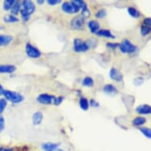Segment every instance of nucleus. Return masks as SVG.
<instances>
[{"label": "nucleus", "instance_id": "obj_14", "mask_svg": "<svg viewBox=\"0 0 151 151\" xmlns=\"http://www.w3.org/2000/svg\"><path fill=\"white\" fill-rule=\"evenodd\" d=\"M60 147V144L55 142H45L42 144L41 148L44 151H58Z\"/></svg>", "mask_w": 151, "mask_h": 151}, {"label": "nucleus", "instance_id": "obj_37", "mask_svg": "<svg viewBox=\"0 0 151 151\" xmlns=\"http://www.w3.org/2000/svg\"><path fill=\"white\" fill-rule=\"evenodd\" d=\"M142 23H143L144 25H146V26H149V27L151 28V17L144 18L143 21H142Z\"/></svg>", "mask_w": 151, "mask_h": 151}, {"label": "nucleus", "instance_id": "obj_26", "mask_svg": "<svg viewBox=\"0 0 151 151\" xmlns=\"http://www.w3.org/2000/svg\"><path fill=\"white\" fill-rule=\"evenodd\" d=\"M15 0H6L3 3V9L6 10V11H9V10H11L14 3Z\"/></svg>", "mask_w": 151, "mask_h": 151}, {"label": "nucleus", "instance_id": "obj_34", "mask_svg": "<svg viewBox=\"0 0 151 151\" xmlns=\"http://www.w3.org/2000/svg\"><path fill=\"white\" fill-rule=\"evenodd\" d=\"M4 128H5V119L3 116L0 114V132H2Z\"/></svg>", "mask_w": 151, "mask_h": 151}, {"label": "nucleus", "instance_id": "obj_25", "mask_svg": "<svg viewBox=\"0 0 151 151\" xmlns=\"http://www.w3.org/2000/svg\"><path fill=\"white\" fill-rule=\"evenodd\" d=\"M139 131H141L142 134L145 137H146L147 139H151V128L143 127H140Z\"/></svg>", "mask_w": 151, "mask_h": 151}, {"label": "nucleus", "instance_id": "obj_18", "mask_svg": "<svg viewBox=\"0 0 151 151\" xmlns=\"http://www.w3.org/2000/svg\"><path fill=\"white\" fill-rule=\"evenodd\" d=\"M79 104L80 109L83 110V111H88L89 109V101L87 99L86 97H81L79 99Z\"/></svg>", "mask_w": 151, "mask_h": 151}, {"label": "nucleus", "instance_id": "obj_36", "mask_svg": "<svg viewBox=\"0 0 151 151\" xmlns=\"http://www.w3.org/2000/svg\"><path fill=\"white\" fill-rule=\"evenodd\" d=\"M61 3V1L60 0H47V3L49 6H56L58 5L59 3Z\"/></svg>", "mask_w": 151, "mask_h": 151}, {"label": "nucleus", "instance_id": "obj_4", "mask_svg": "<svg viewBox=\"0 0 151 151\" xmlns=\"http://www.w3.org/2000/svg\"><path fill=\"white\" fill-rule=\"evenodd\" d=\"M90 48L87 41H84L80 38H74L73 41V49L75 52H86Z\"/></svg>", "mask_w": 151, "mask_h": 151}, {"label": "nucleus", "instance_id": "obj_41", "mask_svg": "<svg viewBox=\"0 0 151 151\" xmlns=\"http://www.w3.org/2000/svg\"><path fill=\"white\" fill-rule=\"evenodd\" d=\"M58 151H64V150H60V149H59V150H58Z\"/></svg>", "mask_w": 151, "mask_h": 151}, {"label": "nucleus", "instance_id": "obj_10", "mask_svg": "<svg viewBox=\"0 0 151 151\" xmlns=\"http://www.w3.org/2000/svg\"><path fill=\"white\" fill-rule=\"evenodd\" d=\"M87 27L90 32L93 34H97V32L101 29V25L97 20H90L87 22Z\"/></svg>", "mask_w": 151, "mask_h": 151}, {"label": "nucleus", "instance_id": "obj_29", "mask_svg": "<svg viewBox=\"0 0 151 151\" xmlns=\"http://www.w3.org/2000/svg\"><path fill=\"white\" fill-rule=\"evenodd\" d=\"M20 14H21V17H22V20L23 22H27L28 21H29L31 15L29 14L28 13H26L25 11H24L23 10H21Z\"/></svg>", "mask_w": 151, "mask_h": 151}, {"label": "nucleus", "instance_id": "obj_13", "mask_svg": "<svg viewBox=\"0 0 151 151\" xmlns=\"http://www.w3.org/2000/svg\"><path fill=\"white\" fill-rule=\"evenodd\" d=\"M135 111L139 115L151 114V106L149 104H141L135 109Z\"/></svg>", "mask_w": 151, "mask_h": 151}, {"label": "nucleus", "instance_id": "obj_28", "mask_svg": "<svg viewBox=\"0 0 151 151\" xmlns=\"http://www.w3.org/2000/svg\"><path fill=\"white\" fill-rule=\"evenodd\" d=\"M80 11H81V15L84 17L85 19H86V18H89V17H90V15H91L90 10H89V9L88 8V6H86V7L82 8Z\"/></svg>", "mask_w": 151, "mask_h": 151}, {"label": "nucleus", "instance_id": "obj_38", "mask_svg": "<svg viewBox=\"0 0 151 151\" xmlns=\"http://www.w3.org/2000/svg\"><path fill=\"white\" fill-rule=\"evenodd\" d=\"M45 3V0H37V4H38V5H40V6H42Z\"/></svg>", "mask_w": 151, "mask_h": 151}, {"label": "nucleus", "instance_id": "obj_5", "mask_svg": "<svg viewBox=\"0 0 151 151\" xmlns=\"http://www.w3.org/2000/svg\"><path fill=\"white\" fill-rule=\"evenodd\" d=\"M86 22V19L81 14L74 16L70 22V25L72 29L74 30H82L83 29Z\"/></svg>", "mask_w": 151, "mask_h": 151}, {"label": "nucleus", "instance_id": "obj_8", "mask_svg": "<svg viewBox=\"0 0 151 151\" xmlns=\"http://www.w3.org/2000/svg\"><path fill=\"white\" fill-rule=\"evenodd\" d=\"M22 3V10L28 13L29 15L33 14L36 11V5L35 3L30 0H23Z\"/></svg>", "mask_w": 151, "mask_h": 151}, {"label": "nucleus", "instance_id": "obj_39", "mask_svg": "<svg viewBox=\"0 0 151 151\" xmlns=\"http://www.w3.org/2000/svg\"><path fill=\"white\" fill-rule=\"evenodd\" d=\"M3 151H14L12 148H6V149H4Z\"/></svg>", "mask_w": 151, "mask_h": 151}, {"label": "nucleus", "instance_id": "obj_21", "mask_svg": "<svg viewBox=\"0 0 151 151\" xmlns=\"http://www.w3.org/2000/svg\"><path fill=\"white\" fill-rule=\"evenodd\" d=\"M127 12H128L129 15L131 17H134V18H139L141 16L140 11L137 10L136 8L132 7V6H130V7L127 8Z\"/></svg>", "mask_w": 151, "mask_h": 151}, {"label": "nucleus", "instance_id": "obj_7", "mask_svg": "<svg viewBox=\"0 0 151 151\" xmlns=\"http://www.w3.org/2000/svg\"><path fill=\"white\" fill-rule=\"evenodd\" d=\"M55 97L54 95H51L48 93H41L38 95L37 97V101L41 104L45 105H50V104H54Z\"/></svg>", "mask_w": 151, "mask_h": 151}, {"label": "nucleus", "instance_id": "obj_20", "mask_svg": "<svg viewBox=\"0 0 151 151\" xmlns=\"http://www.w3.org/2000/svg\"><path fill=\"white\" fill-rule=\"evenodd\" d=\"M146 118H144L143 116H137L132 120V124H133L134 127H139L142 126L143 124H146Z\"/></svg>", "mask_w": 151, "mask_h": 151}, {"label": "nucleus", "instance_id": "obj_30", "mask_svg": "<svg viewBox=\"0 0 151 151\" xmlns=\"http://www.w3.org/2000/svg\"><path fill=\"white\" fill-rule=\"evenodd\" d=\"M6 106H7V101L5 98H1L0 99V114H2V112H3Z\"/></svg>", "mask_w": 151, "mask_h": 151}, {"label": "nucleus", "instance_id": "obj_40", "mask_svg": "<svg viewBox=\"0 0 151 151\" xmlns=\"http://www.w3.org/2000/svg\"><path fill=\"white\" fill-rule=\"evenodd\" d=\"M3 150H4L3 148H0V151H3Z\"/></svg>", "mask_w": 151, "mask_h": 151}, {"label": "nucleus", "instance_id": "obj_19", "mask_svg": "<svg viewBox=\"0 0 151 151\" xmlns=\"http://www.w3.org/2000/svg\"><path fill=\"white\" fill-rule=\"evenodd\" d=\"M21 10H22V3L19 1H15L10 10V12H11V14L17 16L18 14H20Z\"/></svg>", "mask_w": 151, "mask_h": 151}, {"label": "nucleus", "instance_id": "obj_35", "mask_svg": "<svg viewBox=\"0 0 151 151\" xmlns=\"http://www.w3.org/2000/svg\"><path fill=\"white\" fill-rule=\"evenodd\" d=\"M144 82V78H142V77H138L136 78L135 79H134V85L136 86H140V85L142 83V82Z\"/></svg>", "mask_w": 151, "mask_h": 151}, {"label": "nucleus", "instance_id": "obj_33", "mask_svg": "<svg viewBox=\"0 0 151 151\" xmlns=\"http://www.w3.org/2000/svg\"><path fill=\"white\" fill-rule=\"evenodd\" d=\"M89 106L93 107V108H98L100 106L99 102L96 101L95 99H90L89 101Z\"/></svg>", "mask_w": 151, "mask_h": 151}, {"label": "nucleus", "instance_id": "obj_1", "mask_svg": "<svg viewBox=\"0 0 151 151\" xmlns=\"http://www.w3.org/2000/svg\"><path fill=\"white\" fill-rule=\"evenodd\" d=\"M3 95L6 101H10L13 104H19L24 101V97L17 92L11 91V90H4Z\"/></svg>", "mask_w": 151, "mask_h": 151}, {"label": "nucleus", "instance_id": "obj_31", "mask_svg": "<svg viewBox=\"0 0 151 151\" xmlns=\"http://www.w3.org/2000/svg\"><path fill=\"white\" fill-rule=\"evenodd\" d=\"M119 43H112V42H109L106 44V47L108 48L111 50H115L119 47Z\"/></svg>", "mask_w": 151, "mask_h": 151}, {"label": "nucleus", "instance_id": "obj_15", "mask_svg": "<svg viewBox=\"0 0 151 151\" xmlns=\"http://www.w3.org/2000/svg\"><path fill=\"white\" fill-rule=\"evenodd\" d=\"M97 36L101 37H104L107 39H111L113 40L116 38V36L114 34H112V32H111V30L106 29H101L97 32Z\"/></svg>", "mask_w": 151, "mask_h": 151}, {"label": "nucleus", "instance_id": "obj_2", "mask_svg": "<svg viewBox=\"0 0 151 151\" xmlns=\"http://www.w3.org/2000/svg\"><path fill=\"white\" fill-rule=\"evenodd\" d=\"M61 9L65 14H76L81 10L79 6L74 3V1L63 3L61 5Z\"/></svg>", "mask_w": 151, "mask_h": 151}, {"label": "nucleus", "instance_id": "obj_27", "mask_svg": "<svg viewBox=\"0 0 151 151\" xmlns=\"http://www.w3.org/2000/svg\"><path fill=\"white\" fill-rule=\"evenodd\" d=\"M140 32L142 37H146L147 35H149L151 32V28L146 25H142L140 28Z\"/></svg>", "mask_w": 151, "mask_h": 151}, {"label": "nucleus", "instance_id": "obj_11", "mask_svg": "<svg viewBox=\"0 0 151 151\" xmlns=\"http://www.w3.org/2000/svg\"><path fill=\"white\" fill-rule=\"evenodd\" d=\"M103 92L109 96H115L118 93V89L114 85L106 84L103 87Z\"/></svg>", "mask_w": 151, "mask_h": 151}, {"label": "nucleus", "instance_id": "obj_6", "mask_svg": "<svg viewBox=\"0 0 151 151\" xmlns=\"http://www.w3.org/2000/svg\"><path fill=\"white\" fill-rule=\"evenodd\" d=\"M25 52L31 59H39L41 56V52L30 43H27L25 45Z\"/></svg>", "mask_w": 151, "mask_h": 151}, {"label": "nucleus", "instance_id": "obj_32", "mask_svg": "<svg viewBox=\"0 0 151 151\" xmlns=\"http://www.w3.org/2000/svg\"><path fill=\"white\" fill-rule=\"evenodd\" d=\"M64 101V97H63V96H60V97H55V99L54 101V105L55 106H59L60 104H62L63 102Z\"/></svg>", "mask_w": 151, "mask_h": 151}, {"label": "nucleus", "instance_id": "obj_16", "mask_svg": "<svg viewBox=\"0 0 151 151\" xmlns=\"http://www.w3.org/2000/svg\"><path fill=\"white\" fill-rule=\"evenodd\" d=\"M16 70V67L14 65H0V74H12Z\"/></svg>", "mask_w": 151, "mask_h": 151}, {"label": "nucleus", "instance_id": "obj_12", "mask_svg": "<svg viewBox=\"0 0 151 151\" xmlns=\"http://www.w3.org/2000/svg\"><path fill=\"white\" fill-rule=\"evenodd\" d=\"M44 120V114L40 111H35L32 116V121L33 125L35 126H39L42 124Z\"/></svg>", "mask_w": 151, "mask_h": 151}, {"label": "nucleus", "instance_id": "obj_17", "mask_svg": "<svg viewBox=\"0 0 151 151\" xmlns=\"http://www.w3.org/2000/svg\"><path fill=\"white\" fill-rule=\"evenodd\" d=\"M14 40L12 36L10 35H3L0 34V47L2 46H6L9 45Z\"/></svg>", "mask_w": 151, "mask_h": 151}, {"label": "nucleus", "instance_id": "obj_23", "mask_svg": "<svg viewBox=\"0 0 151 151\" xmlns=\"http://www.w3.org/2000/svg\"><path fill=\"white\" fill-rule=\"evenodd\" d=\"M3 21L6 23H16L19 22V19L17 16H14L13 14H8L4 17Z\"/></svg>", "mask_w": 151, "mask_h": 151}, {"label": "nucleus", "instance_id": "obj_24", "mask_svg": "<svg viewBox=\"0 0 151 151\" xmlns=\"http://www.w3.org/2000/svg\"><path fill=\"white\" fill-rule=\"evenodd\" d=\"M107 16V10L104 8H101V9H99L97 10L96 14H95V17H97V19H102V18H104V17Z\"/></svg>", "mask_w": 151, "mask_h": 151}, {"label": "nucleus", "instance_id": "obj_9", "mask_svg": "<svg viewBox=\"0 0 151 151\" xmlns=\"http://www.w3.org/2000/svg\"><path fill=\"white\" fill-rule=\"evenodd\" d=\"M109 77L112 81L116 82H120L124 79V75L118 69L112 67L109 70Z\"/></svg>", "mask_w": 151, "mask_h": 151}, {"label": "nucleus", "instance_id": "obj_22", "mask_svg": "<svg viewBox=\"0 0 151 151\" xmlns=\"http://www.w3.org/2000/svg\"><path fill=\"white\" fill-rule=\"evenodd\" d=\"M82 83L83 86L87 87V88H91L94 86V80L91 77L86 76L83 78Z\"/></svg>", "mask_w": 151, "mask_h": 151}, {"label": "nucleus", "instance_id": "obj_3", "mask_svg": "<svg viewBox=\"0 0 151 151\" xmlns=\"http://www.w3.org/2000/svg\"><path fill=\"white\" fill-rule=\"evenodd\" d=\"M119 51L124 54H133L136 52L137 47L128 40L124 39L119 45Z\"/></svg>", "mask_w": 151, "mask_h": 151}]
</instances>
